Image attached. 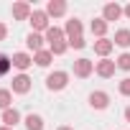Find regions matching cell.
I'll use <instances>...</instances> for the list:
<instances>
[{"instance_id":"cell-24","label":"cell","mask_w":130,"mask_h":130,"mask_svg":"<svg viewBox=\"0 0 130 130\" xmlns=\"http://www.w3.org/2000/svg\"><path fill=\"white\" fill-rule=\"evenodd\" d=\"M120 94H122V97H130V77H125V79L120 82Z\"/></svg>"},{"instance_id":"cell-10","label":"cell","mask_w":130,"mask_h":130,"mask_svg":"<svg viewBox=\"0 0 130 130\" xmlns=\"http://www.w3.org/2000/svg\"><path fill=\"white\" fill-rule=\"evenodd\" d=\"M120 15H122V8H120L117 3H107V5L102 8V21H107V23H110V21H117Z\"/></svg>"},{"instance_id":"cell-8","label":"cell","mask_w":130,"mask_h":130,"mask_svg":"<svg viewBox=\"0 0 130 130\" xmlns=\"http://www.w3.org/2000/svg\"><path fill=\"white\" fill-rule=\"evenodd\" d=\"M10 61H13V67L15 69H21V72H26L31 64H33V56H28V54H23V51H18V54H13L10 56Z\"/></svg>"},{"instance_id":"cell-13","label":"cell","mask_w":130,"mask_h":130,"mask_svg":"<svg viewBox=\"0 0 130 130\" xmlns=\"http://www.w3.org/2000/svg\"><path fill=\"white\" fill-rule=\"evenodd\" d=\"M82 21L79 18H72V21H67V28H64V33H67V38H77V36H82Z\"/></svg>"},{"instance_id":"cell-12","label":"cell","mask_w":130,"mask_h":130,"mask_svg":"<svg viewBox=\"0 0 130 130\" xmlns=\"http://www.w3.org/2000/svg\"><path fill=\"white\" fill-rule=\"evenodd\" d=\"M43 41H46V38H43L41 33H33V31L26 36V46H28L31 51H36V54H38V51H43Z\"/></svg>"},{"instance_id":"cell-2","label":"cell","mask_w":130,"mask_h":130,"mask_svg":"<svg viewBox=\"0 0 130 130\" xmlns=\"http://www.w3.org/2000/svg\"><path fill=\"white\" fill-rule=\"evenodd\" d=\"M67 84H69V74L67 72H54V74L46 77V87L51 92H59V89H64Z\"/></svg>"},{"instance_id":"cell-18","label":"cell","mask_w":130,"mask_h":130,"mask_svg":"<svg viewBox=\"0 0 130 130\" xmlns=\"http://www.w3.org/2000/svg\"><path fill=\"white\" fill-rule=\"evenodd\" d=\"M26 127H28V130H43V117L31 112V115L26 117Z\"/></svg>"},{"instance_id":"cell-19","label":"cell","mask_w":130,"mask_h":130,"mask_svg":"<svg viewBox=\"0 0 130 130\" xmlns=\"http://www.w3.org/2000/svg\"><path fill=\"white\" fill-rule=\"evenodd\" d=\"M51 59H54V54H51L48 48H43V51H38V54L33 56V61L38 64V67H48V64H51Z\"/></svg>"},{"instance_id":"cell-6","label":"cell","mask_w":130,"mask_h":130,"mask_svg":"<svg viewBox=\"0 0 130 130\" xmlns=\"http://www.w3.org/2000/svg\"><path fill=\"white\" fill-rule=\"evenodd\" d=\"M89 105H92L94 110H107V105H110V94L102 92V89H97V92L89 94Z\"/></svg>"},{"instance_id":"cell-9","label":"cell","mask_w":130,"mask_h":130,"mask_svg":"<svg viewBox=\"0 0 130 130\" xmlns=\"http://www.w3.org/2000/svg\"><path fill=\"white\" fill-rule=\"evenodd\" d=\"M46 13H48V18H59V15L67 13V3H64V0H48Z\"/></svg>"},{"instance_id":"cell-3","label":"cell","mask_w":130,"mask_h":130,"mask_svg":"<svg viewBox=\"0 0 130 130\" xmlns=\"http://www.w3.org/2000/svg\"><path fill=\"white\" fill-rule=\"evenodd\" d=\"M28 21H31V26H33V33L48 31V28H51V26H48V13H46V10H33Z\"/></svg>"},{"instance_id":"cell-23","label":"cell","mask_w":130,"mask_h":130,"mask_svg":"<svg viewBox=\"0 0 130 130\" xmlns=\"http://www.w3.org/2000/svg\"><path fill=\"white\" fill-rule=\"evenodd\" d=\"M67 41H69V46H72V48H84V46H87L84 36H77V38H67Z\"/></svg>"},{"instance_id":"cell-27","label":"cell","mask_w":130,"mask_h":130,"mask_svg":"<svg viewBox=\"0 0 130 130\" xmlns=\"http://www.w3.org/2000/svg\"><path fill=\"white\" fill-rule=\"evenodd\" d=\"M125 120H127V122H130V105H127V107H125Z\"/></svg>"},{"instance_id":"cell-4","label":"cell","mask_w":130,"mask_h":130,"mask_svg":"<svg viewBox=\"0 0 130 130\" xmlns=\"http://www.w3.org/2000/svg\"><path fill=\"white\" fill-rule=\"evenodd\" d=\"M31 89V77L28 74H18V77H13V82H10V92H15V94H26Z\"/></svg>"},{"instance_id":"cell-22","label":"cell","mask_w":130,"mask_h":130,"mask_svg":"<svg viewBox=\"0 0 130 130\" xmlns=\"http://www.w3.org/2000/svg\"><path fill=\"white\" fill-rule=\"evenodd\" d=\"M10 67H13V61H10V56H5V54H0V77H5V74L10 72Z\"/></svg>"},{"instance_id":"cell-16","label":"cell","mask_w":130,"mask_h":130,"mask_svg":"<svg viewBox=\"0 0 130 130\" xmlns=\"http://www.w3.org/2000/svg\"><path fill=\"white\" fill-rule=\"evenodd\" d=\"M112 43H117V46L127 48V46H130V31H127V28H120V31H115V38H112Z\"/></svg>"},{"instance_id":"cell-21","label":"cell","mask_w":130,"mask_h":130,"mask_svg":"<svg viewBox=\"0 0 130 130\" xmlns=\"http://www.w3.org/2000/svg\"><path fill=\"white\" fill-rule=\"evenodd\" d=\"M115 64H117V69H122V72H130V54H120V56L115 59Z\"/></svg>"},{"instance_id":"cell-15","label":"cell","mask_w":130,"mask_h":130,"mask_svg":"<svg viewBox=\"0 0 130 130\" xmlns=\"http://www.w3.org/2000/svg\"><path fill=\"white\" fill-rule=\"evenodd\" d=\"M112 48H115V43H112L110 38H97V41H94V51H97L100 56H107Z\"/></svg>"},{"instance_id":"cell-26","label":"cell","mask_w":130,"mask_h":130,"mask_svg":"<svg viewBox=\"0 0 130 130\" xmlns=\"http://www.w3.org/2000/svg\"><path fill=\"white\" fill-rule=\"evenodd\" d=\"M122 15H127V18H130V3H127V5L122 8Z\"/></svg>"},{"instance_id":"cell-7","label":"cell","mask_w":130,"mask_h":130,"mask_svg":"<svg viewBox=\"0 0 130 130\" xmlns=\"http://www.w3.org/2000/svg\"><path fill=\"white\" fill-rule=\"evenodd\" d=\"M115 69H117V64H115V61H110V59H102V61H97V64H94V72H97L100 77H105V79H110V77L115 74Z\"/></svg>"},{"instance_id":"cell-20","label":"cell","mask_w":130,"mask_h":130,"mask_svg":"<svg viewBox=\"0 0 130 130\" xmlns=\"http://www.w3.org/2000/svg\"><path fill=\"white\" fill-rule=\"evenodd\" d=\"M13 102V92L10 89H0V110H8Z\"/></svg>"},{"instance_id":"cell-14","label":"cell","mask_w":130,"mask_h":130,"mask_svg":"<svg viewBox=\"0 0 130 130\" xmlns=\"http://www.w3.org/2000/svg\"><path fill=\"white\" fill-rule=\"evenodd\" d=\"M15 122H21V112H18L15 107L3 110V125H5V127H13Z\"/></svg>"},{"instance_id":"cell-28","label":"cell","mask_w":130,"mask_h":130,"mask_svg":"<svg viewBox=\"0 0 130 130\" xmlns=\"http://www.w3.org/2000/svg\"><path fill=\"white\" fill-rule=\"evenodd\" d=\"M59 130H72V127H67V125H64V127H59Z\"/></svg>"},{"instance_id":"cell-29","label":"cell","mask_w":130,"mask_h":130,"mask_svg":"<svg viewBox=\"0 0 130 130\" xmlns=\"http://www.w3.org/2000/svg\"><path fill=\"white\" fill-rule=\"evenodd\" d=\"M0 130H13V127H5V125H3V127H0Z\"/></svg>"},{"instance_id":"cell-1","label":"cell","mask_w":130,"mask_h":130,"mask_svg":"<svg viewBox=\"0 0 130 130\" xmlns=\"http://www.w3.org/2000/svg\"><path fill=\"white\" fill-rule=\"evenodd\" d=\"M46 41H48V51H51V54H56V56H61L64 51L69 48L67 33H64L61 28H56V26H51V28L46 31Z\"/></svg>"},{"instance_id":"cell-17","label":"cell","mask_w":130,"mask_h":130,"mask_svg":"<svg viewBox=\"0 0 130 130\" xmlns=\"http://www.w3.org/2000/svg\"><path fill=\"white\" fill-rule=\"evenodd\" d=\"M89 28H92V33H94L97 38H105V33H107V21H102V18H94Z\"/></svg>"},{"instance_id":"cell-25","label":"cell","mask_w":130,"mask_h":130,"mask_svg":"<svg viewBox=\"0 0 130 130\" xmlns=\"http://www.w3.org/2000/svg\"><path fill=\"white\" fill-rule=\"evenodd\" d=\"M5 36H8V26L0 23V41H5Z\"/></svg>"},{"instance_id":"cell-5","label":"cell","mask_w":130,"mask_h":130,"mask_svg":"<svg viewBox=\"0 0 130 130\" xmlns=\"http://www.w3.org/2000/svg\"><path fill=\"white\" fill-rule=\"evenodd\" d=\"M92 72H94V61H89V59H77L74 61V74L79 79H87Z\"/></svg>"},{"instance_id":"cell-11","label":"cell","mask_w":130,"mask_h":130,"mask_svg":"<svg viewBox=\"0 0 130 130\" xmlns=\"http://www.w3.org/2000/svg\"><path fill=\"white\" fill-rule=\"evenodd\" d=\"M31 13H33V10H31L28 3H13V18H15V21H28Z\"/></svg>"}]
</instances>
